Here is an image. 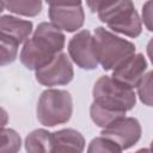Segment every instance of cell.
Returning a JSON list of instances; mask_svg holds the SVG:
<instances>
[{
  "instance_id": "2",
  "label": "cell",
  "mask_w": 153,
  "mask_h": 153,
  "mask_svg": "<svg viewBox=\"0 0 153 153\" xmlns=\"http://www.w3.org/2000/svg\"><path fill=\"white\" fill-rule=\"evenodd\" d=\"M66 37L61 29L53 23L38 24L31 38L26 39L22 51L20 61L30 71H37L49 63L65 48Z\"/></svg>"
},
{
  "instance_id": "11",
  "label": "cell",
  "mask_w": 153,
  "mask_h": 153,
  "mask_svg": "<svg viewBox=\"0 0 153 153\" xmlns=\"http://www.w3.org/2000/svg\"><path fill=\"white\" fill-rule=\"evenodd\" d=\"M85 139L75 129L67 128L51 133V152H82Z\"/></svg>"
},
{
  "instance_id": "12",
  "label": "cell",
  "mask_w": 153,
  "mask_h": 153,
  "mask_svg": "<svg viewBox=\"0 0 153 153\" xmlns=\"http://www.w3.org/2000/svg\"><path fill=\"white\" fill-rule=\"evenodd\" d=\"M32 23L30 20H24L14 16L4 14L0 19V32L1 36L11 38L19 44L25 43L32 32Z\"/></svg>"
},
{
  "instance_id": "1",
  "label": "cell",
  "mask_w": 153,
  "mask_h": 153,
  "mask_svg": "<svg viewBox=\"0 0 153 153\" xmlns=\"http://www.w3.org/2000/svg\"><path fill=\"white\" fill-rule=\"evenodd\" d=\"M93 102L90 106V116L93 123L105 128L114 121L126 116L136 104L134 90L118 82L112 76H100L92 90Z\"/></svg>"
},
{
  "instance_id": "14",
  "label": "cell",
  "mask_w": 153,
  "mask_h": 153,
  "mask_svg": "<svg viewBox=\"0 0 153 153\" xmlns=\"http://www.w3.org/2000/svg\"><path fill=\"white\" fill-rule=\"evenodd\" d=\"M2 8L24 17H36L42 11V0H2Z\"/></svg>"
},
{
  "instance_id": "17",
  "label": "cell",
  "mask_w": 153,
  "mask_h": 153,
  "mask_svg": "<svg viewBox=\"0 0 153 153\" xmlns=\"http://www.w3.org/2000/svg\"><path fill=\"white\" fill-rule=\"evenodd\" d=\"M22 146V140L18 133L13 129H1V147L0 152L1 153H7V152H17L20 149Z\"/></svg>"
},
{
  "instance_id": "7",
  "label": "cell",
  "mask_w": 153,
  "mask_h": 153,
  "mask_svg": "<svg viewBox=\"0 0 153 153\" xmlns=\"http://www.w3.org/2000/svg\"><path fill=\"white\" fill-rule=\"evenodd\" d=\"M68 54L72 61L81 69L92 71L99 65L93 36L88 30H81L68 42Z\"/></svg>"
},
{
  "instance_id": "4",
  "label": "cell",
  "mask_w": 153,
  "mask_h": 153,
  "mask_svg": "<svg viewBox=\"0 0 153 153\" xmlns=\"http://www.w3.org/2000/svg\"><path fill=\"white\" fill-rule=\"evenodd\" d=\"M93 41L98 62L104 71L115 69L126 59L135 54L134 43L102 26L94 29Z\"/></svg>"
},
{
  "instance_id": "5",
  "label": "cell",
  "mask_w": 153,
  "mask_h": 153,
  "mask_svg": "<svg viewBox=\"0 0 153 153\" xmlns=\"http://www.w3.org/2000/svg\"><path fill=\"white\" fill-rule=\"evenodd\" d=\"M37 120L45 127H55L68 122L73 114V100L69 92L48 88L42 92L37 108Z\"/></svg>"
},
{
  "instance_id": "18",
  "label": "cell",
  "mask_w": 153,
  "mask_h": 153,
  "mask_svg": "<svg viewBox=\"0 0 153 153\" xmlns=\"http://www.w3.org/2000/svg\"><path fill=\"white\" fill-rule=\"evenodd\" d=\"M87 152H90V153H96V152H122V149L111 139L102 135V136H98V137L93 139L90 142Z\"/></svg>"
},
{
  "instance_id": "19",
  "label": "cell",
  "mask_w": 153,
  "mask_h": 153,
  "mask_svg": "<svg viewBox=\"0 0 153 153\" xmlns=\"http://www.w3.org/2000/svg\"><path fill=\"white\" fill-rule=\"evenodd\" d=\"M146 29L153 32V0H147L142 6V18Z\"/></svg>"
},
{
  "instance_id": "20",
  "label": "cell",
  "mask_w": 153,
  "mask_h": 153,
  "mask_svg": "<svg viewBox=\"0 0 153 153\" xmlns=\"http://www.w3.org/2000/svg\"><path fill=\"white\" fill-rule=\"evenodd\" d=\"M49 6H78L81 5V0H45Z\"/></svg>"
},
{
  "instance_id": "3",
  "label": "cell",
  "mask_w": 153,
  "mask_h": 153,
  "mask_svg": "<svg viewBox=\"0 0 153 153\" xmlns=\"http://www.w3.org/2000/svg\"><path fill=\"white\" fill-rule=\"evenodd\" d=\"M97 13L99 20L115 32L135 38L142 31V20L131 0H110Z\"/></svg>"
},
{
  "instance_id": "8",
  "label": "cell",
  "mask_w": 153,
  "mask_h": 153,
  "mask_svg": "<svg viewBox=\"0 0 153 153\" xmlns=\"http://www.w3.org/2000/svg\"><path fill=\"white\" fill-rule=\"evenodd\" d=\"M141 124L134 117H121L108 127L103 128L102 135L116 142L122 151L133 147L141 137Z\"/></svg>"
},
{
  "instance_id": "21",
  "label": "cell",
  "mask_w": 153,
  "mask_h": 153,
  "mask_svg": "<svg viewBox=\"0 0 153 153\" xmlns=\"http://www.w3.org/2000/svg\"><path fill=\"white\" fill-rule=\"evenodd\" d=\"M108 1L110 0H86V4H87V7L91 10V12H98V10L105 5Z\"/></svg>"
},
{
  "instance_id": "22",
  "label": "cell",
  "mask_w": 153,
  "mask_h": 153,
  "mask_svg": "<svg viewBox=\"0 0 153 153\" xmlns=\"http://www.w3.org/2000/svg\"><path fill=\"white\" fill-rule=\"evenodd\" d=\"M146 50H147V55H148V57H149V60H151V62L153 65V38H151L149 42L147 43Z\"/></svg>"
},
{
  "instance_id": "9",
  "label": "cell",
  "mask_w": 153,
  "mask_h": 153,
  "mask_svg": "<svg viewBox=\"0 0 153 153\" xmlns=\"http://www.w3.org/2000/svg\"><path fill=\"white\" fill-rule=\"evenodd\" d=\"M147 69V61L145 56L139 54H133L120 63L115 69H112V78L121 84H124L131 88L136 87L141 78Z\"/></svg>"
},
{
  "instance_id": "23",
  "label": "cell",
  "mask_w": 153,
  "mask_h": 153,
  "mask_svg": "<svg viewBox=\"0 0 153 153\" xmlns=\"http://www.w3.org/2000/svg\"><path fill=\"white\" fill-rule=\"evenodd\" d=\"M151 151H153V141L151 142Z\"/></svg>"
},
{
  "instance_id": "13",
  "label": "cell",
  "mask_w": 153,
  "mask_h": 153,
  "mask_svg": "<svg viewBox=\"0 0 153 153\" xmlns=\"http://www.w3.org/2000/svg\"><path fill=\"white\" fill-rule=\"evenodd\" d=\"M25 149L31 153L51 152V133L45 129H36L25 137Z\"/></svg>"
},
{
  "instance_id": "16",
  "label": "cell",
  "mask_w": 153,
  "mask_h": 153,
  "mask_svg": "<svg viewBox=\"0 0 153 153\" xmlns=\"http://www.w3.org/2000/svg\"><path fill=\"white\" fill-rule=\"evenodd\" d=\"M19 45L20 44L18 42L1 36V38H0V51H1L0 63H1V66H6L8 63H12L16 60Z\"/></svg>"
},
{
  "instance_id": "6",
  "label": "cell",
  "mask_w": 153,
  "mask_h": 153,
  "mask_svg": "<svg viewBox=\"0 0 153 153\" xmlns=\"http://www.w3.org/2000/svg\"><path fill=\"white\" fill-rule=\"evenodd\" d=\"M35 72L36 80L41 85L48 87L67 85L74 76L72 62L65 53L57 54L49 63Z\"/></svg>"
},
{
  "instance_id": "15",
  "label": "cell",
  "mask_w": 153,
  "mask_h": 153,
  "mask_svg": "<svg viewBox=\"0 0 153 153\" xmlns=\"http://www.w3.org/2000/svg\"><path fill=\"white\" fill-rule=\"evenodd\" d=\"M136 88L140 100L147 106H153V71L143 74Z\"/></svg>"
},
{
  "instance_id": "10",
  "label": "cell",
  "mask_w": 153,
  "mask_h": 153,
  "mask_svg": "<svg viewBox=\"0 0 153 153\" xmlns=\"http://www.w3.org/2000/svg\"><path fill=\"white\" fill-rule=\"evenodd\" d=\"M48 16L50 23L59 29L74 32L84 25L85 12L81 5L78 6H49Z\"/></svg>"
}]
</instances>
